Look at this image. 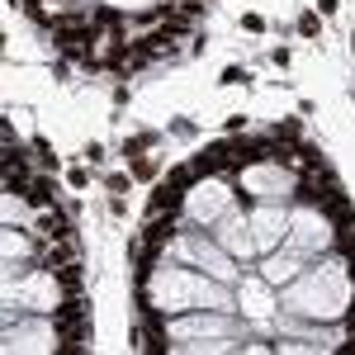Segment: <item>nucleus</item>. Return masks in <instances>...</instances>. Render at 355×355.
Here are the masks:
<instances>
[{
  "label": "nucleus",
  "instance_id": "obj_1",
  "mask_svg": "<svg viewBox=\"0 0 355 355\" xmlns=\"http://www.w3.org/2000/svg\"><path fill=\"white\" fill-rule=\"evenodd\" d=\"M71 261H76V237L67 232V237H57L53 251H43V261H38V266H43L48 275H57L62 266H71Z\"/></svg>",
  "mask_w": 355,
  "mask_h": 355
},
{
  "label": "nucleus",
  "instance_id": "obj_6",
  "mask_svg": "<svg viewBox=\"0 0 355 355\" xmlns=\"http://www.w3.org/2000/svg\"><path fill=\"white\" fill-rule=\"evenodd\" d=\"M57 279H62V289H67V294H76V289H81V279H85V270L71 261V266H62V270H57Z\"/></svg>",
  "mask_w": 355,
  "mask_h": 355
},
{
  "label": "nucleus",
  "instance_id": "obj_2",
  "mask_svg": "<svg viewBox=\"0 0 355 355\" xmlns=\"http://www.w3.org/2000/svg\"><path fill=\"white\" fill-rule=\"evenodd\" d=\"M67 232H71V223H67V214H62V209H43V214H38V237H67Z\"/></svg>",
  "mask_w": 355,
  "mask_h": 355
},
{
  "label": "nucleus",
  "instance_id": "obj_4",
  "mask_svg": "<svg viewBox=\"0 0 355 355\" xmlns=\"http://www.w3.org/2000/svg\"><path fill=\"white\" fill-rule=\"evenodd\" d=\"M81 322H85V303L76 299V294H71V299H67V308L57 313V327L67 331V327H81Z\"/></svg>",
  "mask_w": 355,
  "mask_h": 355
},
{
  "label": "nucleus",
  "instance_id": "obj_3",
  "mask_svg": "<svg viewBox=\"0 0 355 355\" xmlns=\"http://www.w3.org/2000/svg\"><path fill=\"white\" fill-rule=\"evenodd\" d=\"M180 194H185V185H175V180H171V185H166V190H157L152 194V214H175V209H180Z\"/></svg>",
  "mask_w": 355,
  "mask_h": 355
},
{
  "label": "nucleus",
  "instance_id": "obj_5",
  "mask_svg": "<svg viewBox=\"0 0 355 355\" xmlns=\"http://www.w3.org/2000/svg\"><path fill=\"white\" fill-rule=\"evenodd\" d=\"M48 190H53L48 180H33V185L24 190V199L33 204V209H53V194H48Z\"/></svg>",
  "mask_w": 355,
  "mask_h": 355
}]
</instances>
